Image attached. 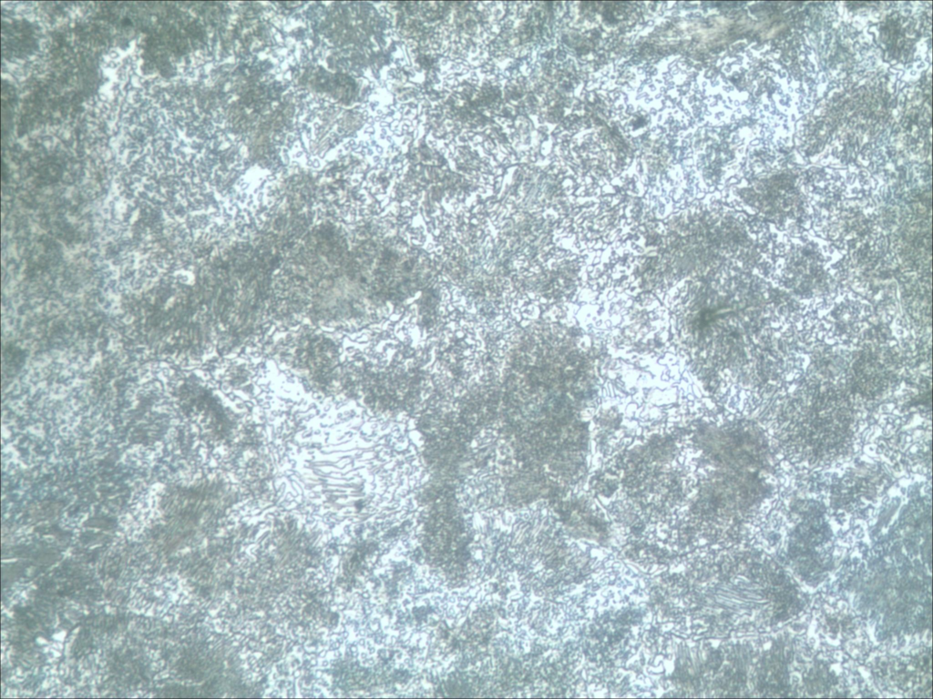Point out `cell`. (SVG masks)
Here are the masks:
<instances>
[{"label":"cell","mask_w":933,"mask_h":699,"mask_svg":"<svg viewBox=\"0 0 933 699\" xmlns=\"http://www.w3.org/2000/svg\"><path fill=\"white\" fill-rule=\"evenodd\" d=\"M786 448L810 463L842 455L855 434L856 417L847 394L828 385H808L785 401L779 414Z\"/></svg>","instance_id":"obj_1"}]
</instances>
